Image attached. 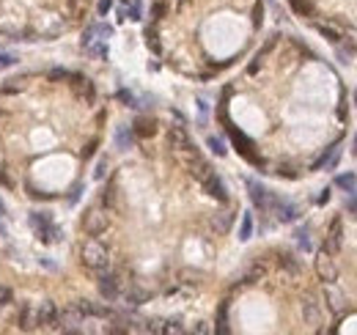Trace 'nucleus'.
<instances>
[{
  "label": "nucleus",
  "instance_id": "obj_24",
  "mask_svg": "<svg viewBox=\"0 0 357 335\" xmlns=\"http://www.w3.org/2000/svg\"><path fill=\"white\" fill-rule=\"evenodd\" d=\"M14 63V55H0V69H9Z\"/></svg>",
  "mask_w": 357,
  "mask_h": 335
},
{
  "label": "nucleus",
  "instance_id": "obj_1",
  "mask_svg": "<svg viewBox=\"0 0 357 335\" xmlns=\"http://www.w3.org/2000/svg\"><path fill=\"white\" fill-rule=\"evenodd\" d=\"M30 226H33V231L39 236H42V242H58L61 239V231H58V226L52 222V217L47 212H33L30 214Z\"/></svg>",
  "mask_w": 357,
  "mask_h": 335
},
{
  "label": "nucleus",
  "instance_id": "obj_20",
  "mask_svg": "<svg viewBox=\"0 0 357 335\" xmlns=\"http://www.w3.org/2000/svg\"><path fill=\"white\" fill-rule=\"evenodd\" d=\"M126 20H135V22L143 20V17H140V3H132V6H129V11H126Z\"/></svg>",
  "mask_w": 357,
  "mask_h": 335
},
{
  "label": "nucleus",
  "instance_id": "obj_16",
  "mask_svg": "<svg viewBox=\"0 0 357 335\" xmlns=\"http://www.w3.org/2000/svg\"><path fill=\"white\" fill-rule=\"evenodd\" d=\"M327 300H330V308L335 310V313H341V310H344V302H341V294L338 291H327Z\"/></svg>",
  "mask_w": 357,
  "mask_h": 335
},
{
  "label": "nucleus",
  "instance_id": "obj_10",
  "mask_svg": "<svg viewBox=\"0 0 357 335\" xmlns=\"http://www.w3.org/2000/svg\"><path fill=\"white\" fill-rule=\"evenodd\" d=\"M74 310H80V313H85V316H110V308L93 305V302H77Z\"/></svg>",
  "mask_w": 357,
  "mask_h": 335
},
{
  "label": "nucleus",
  "instance_id": "obj_25",
  "mask_svg": "<svg viewBox=\"0 0 357 335\" xmlns=\"http://www.w3.org/2000/svg\"><path fill=\"white\" fill-rule=\"evenodd\" d=\"M110 6H113V0H99V14H107Z\"/></svg>",
  "mask_w": 357,
  "mask_h": 335
},
{
  "label": "nucleus",
  "instance_id": "obj_2",
  "mask_svg": "<svg viewBox=\"0 0 357 335\" xmlns=\"http://www.w3.org/2000/svg\"><path fill=\"white\" fill-rule=\"evenodd\" d=\"M83 261H85V267L97 269V272H105L107 269V250L97 239H91V242H85V247H83Z\"/></svg>",
  "mask_w": 357,
  "mask_h": 335
},
{
  "label": "nucleus",
  "instance_id": "obj_19",
  "mask_svg": "<svg viewBox=\"0 0 357 335\" xmlns=\"http://www.w3.org/2000/svg\"><path fill=\"white\" fill-rule=\"evenodd\" d=\"M209 148H212L217 157L226 154V146H223V140H220V138H209Z\"/></svg>",
  "mask_w": 357,
  "mask_h": 335
},
{
  "label": "nucleus",
  "instance_id": "obj_28",
  "mask_svg": "<svg viewBox=\"0 0 357 335\" xmlns=\"http://www.w3.org/2000/svg\"><path fill=\"white\" fill-rule=\"evenodd\" d=\"M354 151H357V138H354Z\"/></svg>",
  "mask_w": 357,
  "mask_h": 335
},
{
  "label": "nucleus",
  "instance_id": "obj_13",
  "mask_svg": "<svg viewBox=\"0 0 357 335\" xmlns=\"http://www.w3.org/2000/svg\"><path fill=\"white\" fill-rule=\"evenodd\" d=\"M250 234H253V214H250V212H245V214H242V228H239V239L245 242V239H250Z\"/></svg>",
  "mask_w": 357,
  "mask_h": 335
},
{
  "label": "nucleus",
  "instance_id": "obj_15",
  "mask_svg": "<svg viewBox=\"0 0 357 335\" xmlns=\"http://www.w3.org/2000/svg\"><path fill=\"white\" fill-rule=\"evenodd\" d=\"M88 50H91V55H97V58H107V44H105V39H97V42H91Z\"/></svg>",
  "mask_w": 357,
  "mask_h": 335
},
{
  "label": "nucleus",
  "instance_id": "obj_4",
  "mask_svg": "<svg viewBox=\"0 0 357 335\" xmlns=\"http://www.w3.org/2000/svg\"><path fill=\"white\" fill-rule=\"evenodd\" d=\"M275 214H277V220L280 222H294L299 217V209L291 201H280V198H272V206H269Z\"/></svg>",
  "mask_w": 357,
  "mask_h": 335
},
{
  "label": "nucleus",
  "instance_id": "obj_9",
  "mask_svg": "<svg viewBox=\"0 0 357 335\" xmlns=\"http://www.w3.org/2000/svg\"><path fill=\"white\" fill-rule=\"evenodd\" d=\"M303 316H305V322L308 324H319V319H322V310H319V302H313V300H308L305 305H303Z\"/></svg>",
  "mask_w": 357,
  "mask_h": 335
},
{
  "label": "nucleus",
  "instance_id": "obj_29",
  "mask_svg": "<svg viewBox=\"0 0 357 335\" xmlns=\"http://www.w3.org/2000/svg\"><path fill=\"white\" fill-rule=\"evenodd\" d=\"M354 105H357V94H354Z\"/></svg>",
  "mask_w": 357,
  "mask_h": 335
},
{
  "label": "nucleus",
  "instance_id": "obj_26",
  "mask_svg": "<svg viewBox=\"0 0 357 335\" xmlns=\"http://www.w3.org/2000/svg\"><path fill=\"white\" fill-rule=\"evenodd\" d=\"M80 193H83V184H77V187H74V193H71V198H69V201H71V203H74V201H77V198H80Z\"/></svg>",
  "mask_w": 357,
  "mask_h": 335
},
{
  "label": "nucleus",
  "instance_id": "obj_18",
  "mask_svg": "<svg viewBox=\"0 0 357 335\" xmlns=\"http://www.w3.org/2000/svg\"><path fill=\"white\" fill-rule=\"evenodd\" d=\"M118 99H121V102H126V105H129V107H140L132 91H118Z\"/></svg>",
  "mask_w": 357,
  "mask_h": 335
},
{
  "label": "nucleus",
  "instance_id": "obj_23",
  "mask_svg": "<svg viewBox=\"0 0 357 335\" xmlns=\"http://www.w3.org/2000/svg\"><path fill=\"white\" fill-rule=\"evenodd\" d=\"M143 300H146V294H143V291H132V294H129V302H132V305H140Z\"/></svg>",
  "mask_w": 357,
  "mask_h": 335
},
{
  "label": "nucleus",
  "instance_id": "obj_3",
  "mask_svg": "<svg viewBox=\"0 0 357 335\" xmlns=\"http://www.w3.org/2000/svg\"><path fill=\"white\" fill-rule=\"evenodd\" d=\"M245 184H248V190H250V198H253V206L256 209H261V212H267L269 206H272V193H269L267 187H261L256 179H245Z\"/></svg>",
  "mask_w": 357,
  "mask_h": 335
},
{
  "label": "nucleus",
  "instance_id": "obj_14",
  "mask_svg": "<svg viewBox=\"0 0 357 335\" xmlns=\"http://www.w3.org/2000/svg\"><path fill=\"white\" fill-rule=\"evenodd\" d=\"M85 228H88L91 234H97V231L105 228V217H99L97 212H91V214H88V220H85Z\"/></svg>",
  "mask_w": 357,
  "mask_h": 335
},
{
  "label": "nucleus",
  "instance_id": "obj_11",
  "mask_svg": "<svg viewBox=\"0 0 357 335\" xmlns=\"http://www.w3.org/2000/svg\"><path fill=\"white\" fill-rule=\"evenodd\" d=\"M335 184L341 190H346V193H354V190H357V176H354V173H341V176L335 179Z\"/></svg>",
  "mask_w": 357,
  "mask_h": 335
},
{
  "label": "nucleus",
  "instance_id": "obj_22",
  "mask_svg": "<svg viewBox=\"0 0 357 335\" xmlns=\"http://www.w3.org/2000/svg\"><path fill=\"white\" fill-rule=\"evenodd\" d=\"M105 171H107V159H102V162L97 165V171H93V176H97V179H105Z\"/></svg>",
  "mask_w": 357,
  "mask_h": 335
},
{
  "label": "nucleus",
  "instance_id": "obj_7",
  "mask_svg": "<svg viewBox=\"0 0 357 335\" xmlns=\"http://www.w3.org/2000/svg\"><path fill=\"white\" fill-rule=\"evenodd\" d=\"M99 294L105 300H116L118 294H121V286H118V281L113 275H102L99 277Z\"/></svg>",
  "mask_w": 357,
  "mask_h": 335
},
{
  "label": "nucleus",
  "instance_id": "obj_6",
  "mask_svg": "<svg viewBox=\"0 0 357 335\" xmlns=\"http://www.w3.org/2000/svg\"><path fill=\"white\" fill-rule=\"evenodd\" d=\"M36 316H39V324H47V327H61V310L52 305V302H44L42 308L36 310Z\"/></svg>",
  "mask_w": 357,
  "mask_h": 335
},
{
  "label": "nucleus",
  "instance_id": "obj_8",
  "mask_svg": "<svg viewBox=\"0 0 357 335\" xmlns=\"http://www.w3.org/2000/svg\"><path fill=\"white\" fill-rule=\"evenodd\" d=\"M206 190L217 198V201H228V193H226V184L220 181L214 173H206Z\"/></svg>",
  "mask_w": 357,
  "mask_h": 335
},
{
  "label": "nucleus",
  "instance_id": "obj_12",
  "mask_svg": "<svg viewBox=\"0 0 357 335\" xmlns=\"http://www.w3.org/2000/svg\"><path fill=\"white\" fill-rule=\"evenodd\" d=\"M116 143H118V148H129L132 146V129L129 126H118L116 129Z\"/></svg>",
  "mask_w": 357,
  "mask_h": 335
},
{
  "label": "nucleus",
  "instance_id": "obj_17",
  "mask_svg": "<svg viewBox=\"0 0 357 335\" xmlns=\"http://www.w3.org/2000/svg\"><path fill=\"white\" fill-rule=\"evenodd\" d=\"M294 236H297V245L303 247V250H311V236H308V228H299Z\"/></svg>",
  "mask_w": 357,
  "mask_h": 335
},
{
  "label": "nucleus",
  "instance_id": "obj_27",
  "mask_svg": "<svg viewBox=\"0 0 357 335\" xmlns=\"http://www.w3.org/2000/svg\"><path fill=\"white\" fill-rule=\"evenodd\" d=\"M3 214H6V206H3V201H0V217H3Z\"/></svg>",
  "mask_w": 357,
  "mask_h": 335
},
{
  "label": "nucleus",
  "instance_id": "obj_5",
  "mask_svg": "<svg viewBox=\"0 0 357 335\" xmlns=\"http://www.w3.org/2000/svg\"><path fill=\"white\" fill-rule=\"evenodd\" d=\"M316 272H319V277H322V281H327V283H332L338 277V269H335V264H332V258H330L327 250H322L319 256H316Z\"/></svg>",
  "mask_w": 357,
  "mask_h": 335
},
{
  "label": "nucleus",
  "instance_id": "obj_21",
  "mask_svg": "<svg viewBox=\"0 0 357 335\" xmlns=\"http://www.w3.org/2000/svg\"><path fill=\"white\" fill-rule=\"evenodd\" d=\"M6 302H11V289H6V286H0V308H3Z\"/></svg>",
  "mask_w": 357,
  "mask_h": 335
}]
</instances>
